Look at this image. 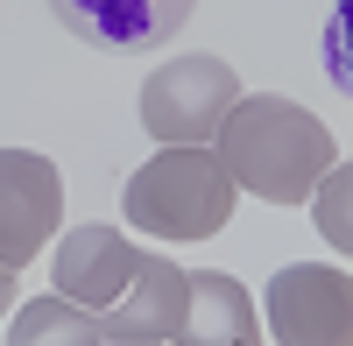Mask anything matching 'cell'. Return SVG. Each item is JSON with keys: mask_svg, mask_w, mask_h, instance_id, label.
Here are the masks:
<instances>
[{"mask_svg": "<svg viewBox=\"0 0 353 346\" xmlns=\"http://www.w3.org/2000/svg\"><path fill=\"white\" fill-rule=\"evenodd\" d=\"M184 304H191V276L170 254L141 247L128 290L99 311V332H106V346H170L176 325H184Z\"/></svg>", "mask_w": 353, "mask_h": 346, "instance_id": "8992f818", "label": "cell"}, {"mask_svg": "<svg viewBox=\"0 0 353 346\" xmlns=\"http://www.w3.org/2000/svg\"><path fill=\"white\" fill-rule=\"evenodd\" d=\"M184 276H191V304L170 346H261V311L226 269H184Z\"/></svg>", "mask_w": 353, "mask_h": 346, "instance_id": "9c48e42d", "label": "cell"}, {"mask_svg": "<svg viewBox=\"0 0 353 346\" xmlns=\"http://www.w3.org/2000/svg\"><path fill=\"white\" fill-rule=\"evenodd\" d=\"M233 198L241 191H233V177L219 170L212 149H156L128 177L121 212L149 241H212L233 219Z\"/></svg>", "mask_w": 353, "mask_h": 346, "instance_id": "7a4b0ae2", "label": "cell"}, {"mask_svg": "<svg viewBox=\"0 0 353 346\" xmlns=\"http://www.w3.org/2000/svg\"><path fill=\"white\" fill-rule=\"evenodd\" d=\"M141 262V247L121 234V226H71L64 241H57V262H50V283H57V297H71L85 311H106L113 297L128 290V276Z\"/></svg>", "mask_w": 353, "mask_h": 346, "instance_id": "52a82bcc", "label": "cell"}, {"mask_svg": "<svg viewBox=\"0 0 353 346\" xmlns=\"http://www.w3.org/2000/svg\"><path fill=\"white\" fill-rule=\"evenodd\" d=\"M325 184H332V198H318V234H325L332 247H346L353 226H346V177H339V163L325 170Z\"/></svg>", "mask_w": 353, "mask_h": 346, "instance_id": "8fae6325", "label": "cell"}, {"mask_svg": "<svg viewBox=\"0 0 353 346\" xmlns=\"http://www.w3.org/2000/svg\"><path fill=\"white\" fill-rule=\"evenodd\" d=\"M191 8L198 0H50V14L99 50H156L191 21Z\"/></svg>", "mask_w": 353, "mask_h": 346, "instance_id": "ba28073f", "label": "cell"}, {"mask_svg": "<svg viewBox=\"0 0 353 346\" xmlns=\"http://www.w3.org/2000/svg\"><path fill=\"white\" fill-rule=\"evenodd\" d=\"M233 99H241V78H233L226 57H212V50L170 57L141 85V128L156 141H170V149H212Z\"/></svg>", "mask_w": 353, "mask_h": 346, "instance_id": "3957f363", "label": "cell"}, {"mask_svg": "<svg viewBox=\"0 0 353 346\" xmlns=\"http://www.w3.org/2000/svg\"><path fill=\"white\" fill-rule=\"evenodd\" d=\"M212 156L233 177V191H254V198H269V205H304V198H318L325 170L339 163L325 121L304 113L297 99H276V92H241L233 99L219 134H212Z\"/></svg>", "mask_w": 353, "mask_h": 346, "instance_id": "6da1fadb", "label": "cell"}, {"mask_svg": "<svg viewBox=\"0 0 353 346\" xmlns=\"http://www.w3.org/2000/svg\"><path fill=\"white\" fill-rule=\"evenodd\" d=\"M269 339L276 346H353V283L325 262H290L269 276Z\"/></svg>", "mask_w": 353, "mask_h": 346, "instance_id": "277c9868", "label": "cell"}, {"mask_svg": "<svg viewBox=\"0 0 353 346\" xmlns=\"http://www.w3.org/2000/svg\"><path fill=\"white\" fill-rule=\"evenodd\" d=\"M64 226V177L36 149H0V269H28Z\"/></svg>", "mask_w": 353, "mask_h": 346, "instance_id": "5b68a950", "label": "cell"}, {"mask_svg": "<svg viewBox=\"0 0 353 346\" xmlns=\"http://www.w3.org/2000/svg\"><path fill=\"white\" fill-rule=\"evenodd\" d=\"M8 346H106V332H99V311H85L71 297H36L14 311Z\"/></svg>", "mask_w": 353, "mask_h": 346, "instance_id": "30bf717a", "label": "cell"}, {"mask_svg": "<svg viewBox=\"0 0 353 346\" xmlns=\"http://www.w3.org/2000/svg\"><path fill=\"white\" fill-rule=\"evenodd\" d=\"M8 304H14V269H0V318H8Z\"/></svg>", "mask_w": 353, "mask_h": 346, "instance_id": "7c38bea8", "label": "cell"}]
</instances>
